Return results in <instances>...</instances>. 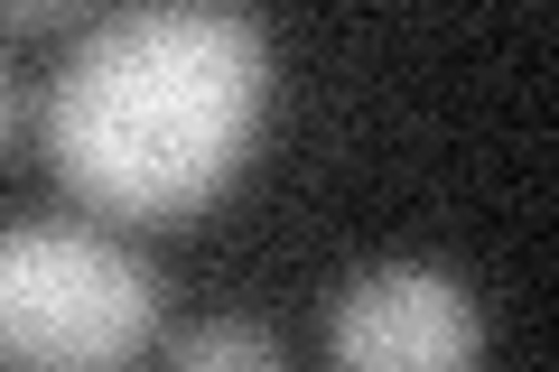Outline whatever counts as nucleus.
Returning <instances> with one entry per match:
<instances>
[{
	"label": "nucleus",
	"mask_w": 559,
	"mask_h": 372,
	"mask_svg": "<svg viewBox=\"0 0 559 372\" xmlns=\"http://www.w3.org/2000/svg\"><path fill=\"white\" fill-rule=\"evenodd\" d=\"M271 47L242 10H103L47 75L38 131L94 215H197L252 158Z\"/></svg>",
	"instance_id": "nucleus-1"
},
{
	"label": "nucleus",
	"mask_w": 559,
	"mask_h": 372,
	"mask_svg": "<svg viewBox=\"0 0 559 372\" xmlns=\"http://www.w3.org/2000/svg\"><path fill=\"white\" fill-rule=\"evenodd\" d=\"M159 271L94 224H0V372H131L159 335Z\"/></svg>",
	"instance_id": "nucleus-2"
},
{
	"label": "nucleus",
	"mask_w": 559,
	"mask_h": 372,
	"mask_svg": "<svg viewBox=\"0 0 559 372\" xmlns=\"http://www.w3.org/2000/svg\"><path fill=\"white\" fill-rule=\"evenodd\" d=\"M326 363L336 372H476L485 316L457 271L439 261H373L326 308Z\"/></svg>",
	"instance_id": "nucleus-3"
},
{
	"label": "nucleus",
	"mask_w": 559,
	"mask_h": 372,
	"mask_svg": "<svg viewBox=\"0 0 559 372\" xmlns=\"http://www.w3.org/2000/svg\"><path fill=\"white\" fill-rule=\"evenodd\" d=\"M168 372H289V353H280V335L252 326V316H197V326L168 345Z\"/></svg>",
	"instance_id": "nucleus-4"
},
{
	"label": "nucleus",
	"mask_w": 559,
	"mask_h": 372,
	"mask_svg": "<svg viewBox=\"0 0 559 372\" xmlns=\"http://www.w3.org/2000/svg\"><path fill=\"white\" fill-rule=\"evenodd\" d=\"M28 28H84V10H66V0H0V38H28Z\"/></svg>",
	"instance_id": "nucleus-5"
},
{
	"label": "nucleus",
	"mask_w": 559,
	"mask_h": 372,
	"mask_svg": "<svg viewBox=\"0 0 559 372\" xmlns=\"http://www.w3.org/2000/svg\"><path fill=\"white\" fill-rule=\"evenodd\" d=\"M0 131H10V57H0Z\"/></svg>",
	"instance_id": "nucleus-6"
}]
</instances>
